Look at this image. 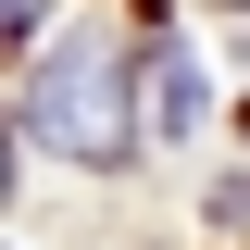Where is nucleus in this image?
Instances as JSON below:
<instances>
[{
	"label": "nucleus",
	"mask_w": 250,
	"mask_h": 250,
	"mask_svg": "<svg viewBox=\"0 0 250 250\" xmlns=\"http://www.w3.org/2000/svg\"><path fill=\"white\" fill-rule=\"evenodd\" d=\"M38 13H50V0H0V38H25V25H38Z\"/></svg>",
	"instance_id": "obj_3"
},
{
	"label": "nucleus",
	"mask_w": 250,
	"mask_h": 250,
	"mask_svg": "<svg viewBox=\"0 0 250 250\" xmlns=\"http://www.w3.org/2000/svg\"><path fill=\"white\" fill-rule=\"evenodd\" d=\"M38 138H50L62 163H88V175H113L125 138H138V113H125V62L113 38H62L50 75H38Z\"/></svg>",
	"instance_id": "obj_1"
},
{
	"label": "nucleus",
	"mask_w": 250,
	"mask_h": 250,
	"mask_svg": "<svg viewBox=\"0 0 250 250\" xmlns=\"http://www.w3.org/2000/svg\"><path fill=\"white\" fill-rule=\"evenodd\" d=\"M0 188H13V125H0Z\"/></svg>",
	"instance_id": "obj_5"
},
{
	"label": "nucleus",
	"mask_w": 250,
	"mask_h": 250,
	"mask_svg": "<svg viewBox=\"0 0 250 250\" xmlns=\"http://www.w3.org/2000/svg\"><path fill=\"white\" fill-rule=\"evenodd\" d=\"M213 225H250V175H238V188H225V200H213Z\"/></svg>",
	"instance_id": "obj_4"
},
{
	"label": "nucleus",
	"mask_w": 250,
	"mask_h": 250,
	"mask_svg": "<svg viewBox=\"0 0 250 250\" xmlns=\"http://www.w3.org/2000/svg\"><path fill=\"white\" fill-rule=\"evenodd\" d=\"M150 125L163 138H200V62L188 50H150Z\"/></svg>",
	"instance_id": "obj_2"
}]
</instances>
